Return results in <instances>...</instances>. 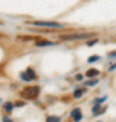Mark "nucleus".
I'll use <instances>...</instances> for the list:
<instances>
[{"mask_svg": "<svg viewBox=\"0 0 116 122\" xmlns=\"http://www.w3.org/2000/svg\"><path fill=\"white\" fill-rule=\"evenodd\" d=\"M40 94V87L38 86H31V87H26L21 92V96L25 99H36Z\"/></svg>", "mask_w": 116, "mask_h": 122, "instance_id": "1", "label": "nucleus"}, {"mask_svg": "<svg viewBox=\"0 0 116 122\" xmlns=\"http://www.w3.org/2000/svg\"><path fill=\"white\" fill-rule=\"evenodd\" d=\"M31 25H33V26H37V27H48V29H62V27H64L62 23H58V22H44V20H37V22H33Z\"/></svg>", "mask_w": 116, "mask_h": 122, "instance_id": "2", "label": "nucleus"}, {"mask_svg": "<svg viewBox=\"0 0 116 122\" xmlns=\"http://www.w3.org/2000/svg\"><path fill=\"white\" fill-rule=\"evenodd\" d=\"M92 37V34H72V35H62L63 41H74V39H86Z\"/></svg>", "mask_w": 116, "mask_h": 122, "instance_id": "3", "label": "nucleus"}, {"mask_svg": "<svg viewBox=\"0 0 116 122\" xmlns=\"http://www.w3.org/2000/svg\"><path fill=\"white\" fill-rule=\"evenodd\" d=\"M71 117L74 118L75 122H79L82 119V113H81V109H74L71 111Z\"/></svg>", "mask_w": 116, "mask_h": 122, "instance_id": "4", "label": "nucleus"}, {"mask_svg": "<svg viewBox=\"0 0 116 122\" xmlns=\"http://www.w3.org/2000/svg\"><path fill=\"white\" fill-rule=\"evenodd\" d=\"M36 45L38 46V48H44V46H52L53 42H51V41H38Z\"/></svg>", "mask_w": 116, "mask_h": 122, "instance_id": "5", "label": "nucleus"}, {"mask_svg": "<svg viewBox=\"0 0 116 122\" xmlns=\"http://www.w3.org/2000/svg\"><path fill=\"white\" fill-rule=\"evenodd\" d=\"M85 92H86V90H83V88H79V90H75V91H74V98H75V99H79V98H81L82 95H83Z\"/></svg>", "mask_w": 116, "mask_h": 122, "instance_id": "6", "label": "nucleus"}, {"mask_svg": "<svg viewBox=\"0 0 116 122\" xmlns=\"http://www.w3.org/2000/svg\"><path fill=\"white\" fill-rule=\"evenodd\" d=\"M98 73H100V72H98L97 69H93V68H92V69H89L86 72V77H94V76H97Z\"/></svg>", "mask_w": 116, "mask_h": 122, "instance_id": "7", "label": "nucleus"}, {"mask_svg": "<svg viewBox=\"0 0 116 122\" xmlns=\"http://www.w3.org/2000/svg\"><path fill=\"white\" fill-rule=\"evenodd\" d=\"M26 73H27V76L33 80V79H36V73H34V71L31 69V68H27L26 69Z\"/></svg>", "mask_w": 116, "mask_h": 122, "instance_id": "8", "label": "nucleus"}, {"mask_svg": "<svg viewBox=\"0 0 116 122\" xmlns=\"http://www.w3.org/2000/svg\"><path fill=\"white\" fill-rule=\"evenodd\" d=\"M12 107H14V105L11 103V102H8V103H6V105H4V111H6V113H11Z\"/></svg>", "mask_w": 116, "mask_h": 122, "instance_id": "9", "label": "nucleus"}, {"mask_svg": "<svg viewBox=\"0 0 116 122\" xmlns=\"http://www.w3.org/2000/svg\"><path fill=\"white\" fill-rule=\"evenodd\" d=\"M97 83H98V80L93 79V80H89V81H86V83H85V86H87V87H92V86H96Z\"/></svg>", "mask_w": 116, "mask_h": 122, "instance_id": "10", "label": "nucleus"}, {"mask_svg": "<svg viewBox=\"0 0 116 122\" xmlns=\"http://www.w3.org/2000/svg\"><path fill=\"white\" fill-rule=\"evenodd\" d=\"M46 122H60V117H49Z\"/></svg>", "mask_w": 116, "mask_h": 122, "instance_id": "11", "label": "nucleus"}, {"mask_svg": "<svg viewBox=\"0 0 116 122\" xmlns=\"http://www.w3.org/2000/svg\"><path fill=\"white\" fill-rule=\"evenodd\" d=\"M21 77H22V80H25V81H30V80H31V79L27 76L26 72H22V73H21Z\"/></svg>", "mask_w": 116, "mask_h": 122, "instance_id": "12", "label": "nucleus"}, {"mask_svg": "<svg viewBox=\"0 0 116 122\" xmlns=\"http://www.w3.org/2000/svg\"><path fill=\"white\" fill-rule=\"evenodd\" d=\"M98 58H100L98 56H90L89 60H87V62H90V64H92V62H94V61H98Z\"/></svg>", "mask_w": 116, "mask_h": 122, "instance_id": "13", "label": "nucleus"}, {"mask_svg": "<svg viewBox=\"0 0 116 122\" xmlns=\"http://www.w3.org/2000/svg\"><path fill=\"white\" fill-rule=\"evenodd\" d=\"M94 44H97V39H92V41H89V42H87V45H89V46H92V45H94Z\"/></svg>", "mask_w": 116, "mask_h": 122, "instance_id": "14", "label": "nucleus"}, {"mask_svg": "<svg viewBox=\"0 0 116 122\" xmlns=\"http://www.w3.org/2000/svg\"><path fill=\"white\" fill-rule=\"evenodd\" d=\"M15 106H17V107H22V106H25V102H17Z\"/></svg>", "mask_w": 116, "mask_h": 122, "instance_id": "15", "label": "nucleus"}, {"mask_svg": "<svg viewBox=\"0 0 116 122\" xmlns=\"http://www.w3.org/2000/svg\"><path fill=\"white\" fill-rule=\"evenodd\" d=\"M75 79H76V80H78V81H81V80L83 79V76H82V75H81V73H78V75H76V76H75Z\"/></svg>", "mask_w": 116, "mask_h": 122, "instance_id": "16", "label": "nucleus"}, {"mask_svg": "<svg viewBox=\"0 0 116 122\" xmlns=\"http://www.w3.org/2000/svg\"><path fill=\"white\" fill-rule=\"evenodd\" d=\"M112 57H116V52H112V53H109V58H112Z\"/></svg>", "mask_w": 116, "mask_h": 122, "instance_id": "17", "label": "nucleus"}, {"mask_svg": "<svg viewBox=\"0 0 116 122\" xmlns=\"http://www.w3.org/2000/svg\"><path fill=\"white\" fill-rule=\"evenodd\" d=\"M3 122H12V121H11V119H10V118H7V117H6L4 119H3Z\"/></svg>", "mask_w": 116, "mask_h": 122, "instance_id": "18", "label": "nucleus"}, {"mask_svg": "<svg viewBox=\"0 0 116 122\" xmlns=\"http://www.w3.org/2000/svg\"><path fill=\"white\" fill-rule=\"evenodd\" d=\"M0 105H1V99H0Z\"/></svg>", "mask_w": 116, "mask_h": 122, "instance_id": "19", "label": "nucleus"}]
</instances>
